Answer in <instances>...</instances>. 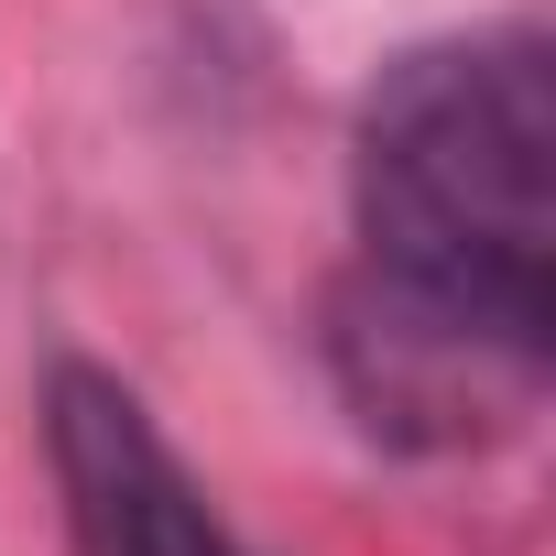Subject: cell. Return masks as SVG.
<instances>
[{"label": "cell", "instance_id": "obj_2", "mask_svg": "<svg viewBox=\"0 0 556 556\" xmlns=\"http://www.w3.org/2000/svg\"><path fill=\"white\" fill-rule=\"evenodd\" d=\"M55 480H66V523L77 556H240L229 523L197 502V480L175 469V447L142 426V404L99 371H55Z\"/></svg>", "mask_w": 556, "mask_h": 556}, {"label": "cell", "instance_id": "obj_1", "mask_svg": "<svg viewBox=\"0 0 556 556\" xmlns=\"http://www.w3.org/2000/svg\"><path fill=\"white\" fill-rule=\"evenodd\" d=\"M556 285V88L534 34L404 55L361 110V285L339 361L371 426L480 437L545 371Z\"/></svg>", "mask_w": 556, "mask_h": 556}]
</instances>
